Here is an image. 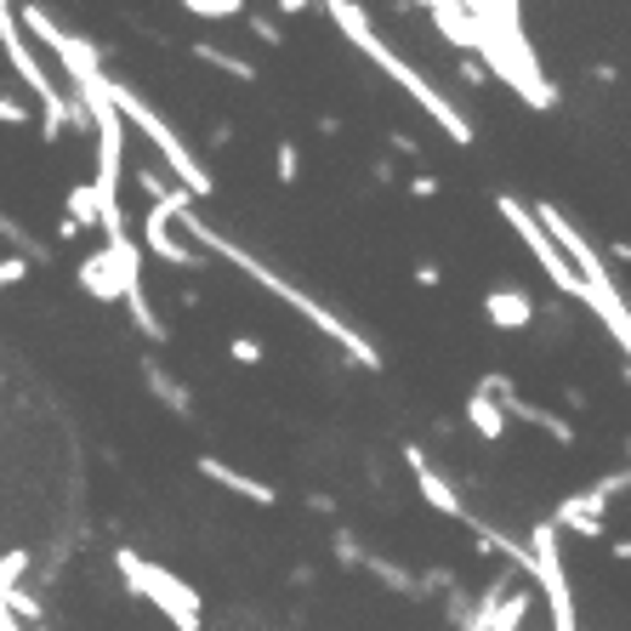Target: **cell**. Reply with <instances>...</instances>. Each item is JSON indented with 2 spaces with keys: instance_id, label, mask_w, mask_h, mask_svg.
<instances>
[{
  "instance_id": "8fae6325",
  "label": "cell",
  "mask_w": 631,
  "mask_h": 631,
  "mask_svg": "<svg viewBox=\"0 0 631 631\" xmlns=\"http://www.w3.org/2000/svg\"><path fill=\"white\" fill-rule=\"evenodd\" d=\"M557 535H580V541H604L609 535V501L597 489H575V495H563V501L552 507L546 518Z\"/></svg>"
},
{
  "instance_id": "7c38bea8",
  "label": "cell",
  "mask_w": 631,
  "mask_h": 631,
  "mask_svg": "<svg viewBox=\"0 0 631 631\" xmlns=\"http://www.w3.org/2000/svg\"><path fill=\"white\" fill-rule=\"evenodd\" d=\"M193 473L206 484H217V489H228V495H240V501H251V507H268V512L279 507V489L268 478H251V473L234 467V461H222V455H199Z\"/></svg>"
},
{
  "instance_id": "9c48e42d",
  "label": "cell",
  "mask_w": 631,
  "mask_h": 631,
  "mask_svg": "<svg viewBox=\"0 0 631 631\" xmlns=\"http://www.w3.org/2000/svg\"><path fill=\"white\" fill-rule=\"evenodd\" d=\"M495 211H501V222L512 228V234L529 245V256H535V268L552 279V290L563 296V302H569V296H575V302H591V290L569 274V262H563L557 251H552V240L541 234V222L535 217H529V199H518V193H495Z\"/></svg>"
},
{
  "instance_id": "1f68e13d",
  "label": "cell",
  "mask_w": 631,
  "mask_h": 631,
  "mask_svg": "<svg viewBox=\"0 0 631 631\" xmlns=\"http://www.w3.org/2000/svg\"><path fill=\"white\" fill-rule=\"evenodd\" d=\"M421 290H439L444 285V268H439V262H416V274H410Z\"/></svg>"
},
{
  "instance_id": "d590c367",
  "label": "cell",
  "mask_w": 631,
  "mask_h": 631,
  "mask_svg": "<svg viewBox=\"0 0 631 631\" xmlns=\"http://www.w3.org/2000/svg\"><path fill=\"white\" fill-rule=\"evenodd\" d=\"M0 387H7V381H0Z\"/></svg>"
},
{
  "instance_id": "52a82bcc",
  "label": "cell",
  "mask_w": 631,
  "mask_h": 631,
  "mask_svg": "<svg viewBox=\"0 0 631 631\" xmlns=\"http://www.w3.org/2000/svg\"><path fill=\"white\" fill-rule=\"evenodd\" d=\"M114 575L131 597L154 604V615H165L177 631H206V597H199L177 569H165V563L131 552V546H114Z\"/></svg>"
},
{
  "instance_id": "d6a6232c",
  "label": "cell",
  "mask_w": 631,
  "mask_h": 631,
  "mask_svg": "<svg viewBox=\"0 0 631 631\" xmlns=\"http://www.w3.org/2000/svg\"><path fill=\"white\" fill-rule=\"evenodd\" d=\"M387 143H392L398 154H410V159H421V143H416V137H405V131H387Z\"/></svg>"
},
{
  "instance_id": "836d02e7",
  "label": "cell",
  "mask_w": 631,
  "mask_h": 631,
  "mask_svg": "<svg viewBox=\"0 0 631 631\" xmlns=\"http://www.w3.org/2000/svg\"><path fill=\"white\" fill-rule=\"evenodd\" d=\"M308 507H313V512H324V518H336V495H324V489H313V495H308Z\"/></svg>"
},
{
  "instance_id": "ac0fdd59",
  "label": "cell",
  "mask_w": 631,
  "mask_h": 631,
  "mask_svg": "<svg viewBox=\"0 0 631 631\" xmlns=\"http://www.w3.org/2000/svg\"><path fill=\"white\" fill-rule=\"evenodd\" d=\"M193 63H211L217 75H228V80H245V86H256V80H262V69H256L251 57L228 52V46H217V41H193Z\"/></svg>"
},
{
  "instance_id": "484cf974",
  "label": "cell",
  "mask_w": 631,
  "mask_h": 631,
  "mask_svg": "<svg viewBox=\"0 0 631 631\" xmlns=\"http://www.w3.org/2000/svg\"><path fill=\"white\" fill-rule=\"evenodd\" d=\"M274 177H279L285 188L302 177V154H296V143H279V148H274Z\"/></svg>"
},
{
  "instance_id": "e575fe53",
  "label": "cell",
  "mask_w": 631,
  "mask_h": 631,
  "mask_svg": "<svg viewBox=\"0 0 631 631\" xmlns=\"http://www.w3.org/2000/svg\"><path fill=\"white\" fill-rule=\"evenodd\" d=\"M370 177H376V182H392V177H398V165H392V159H376V165H370Z\"/></svg>"
},
{
  "instance_id": "d4e9b609",
  "label": "cell",
  "mask_w": 631,
  "mask_h": 631,
  "mask_svg": "<svg viewBox=\"0 0 631 631\" xmlns=\"http://www.w3.org/2000/svg\"><path fill=\"white\" fill-rule=\"evenodd\" d=\"M245 29H251L262 46H285V29H279V18H268V12H245Z\"/></svg>"
},
{
  "instance_id": "4fadbf2b",
  "label": "cell",
  "mask_w": 631,
  "mask_h": 631,
  "mask_svg": "<svg viewBox=\"0 0 631 631\" xmlns=\"http://www.w3.org/2000/svg\"><path fill=\"white\" fill-rule=\"evenodd\" d=\"M137 251H148L154 262H165V268H206V256L177 240V222H171V211H165V206H148L143 245H137Z\"/></svg>"
},
{
  "instance_id": "cb8c5ba5",
  "label": "cell",
  "mask_w": 631,
  "mask_h": 631,
  "mask_svg": "<svg viewBox=\"0 0 631 631\" xmlns=\"http://www.w3.org/2000/svg\"><path fill=\"white\" fill-rule=\"evenodd\" d=\"M330 552H336V563H342V569H358V563H364V552H370V546H364V541L353 535V529L342 523L336 535H330Z\"/></svg>"
},
{
  "instance_id": "8992f818",
  "label": "cell",
  "mask_w": 631,
  "mask_h": 631,
  "mask_svg": "<svg viewBox=\"0 0 631 631\" xmlns=\"http://www.w3.org/2000/svg\"><path fill=\"white\" fill-rule=\"evenodd\" d=\"M0 52H7V63L18 69V80L35 91V103H41V137H46V143H57L63 131H91L86 109L75 103V97H63V86L52 80V69L41 63V52L29 46V35L18 29V18H12L7 0H0Z\"/></svg>"
},
{
  "instance_id": "e0dca14e",
  "label": "cell",
  "mask_w": 631,
  "mask_h": 631,
  "mask_svg": "<svg viewBox=\"0 0 631 631\" xmlns=\"http://www.w3.org/2000/svg\"><path fill=\"white\" fill-rule=\"evenodd\" d=\"M75 285L91 296V302H120V279H114V262H109V251H91V256H80Z\"/></svg>"
},
{
  "instance_id": "5b68a950",
  "label": "cell",
  "mask_w": 631,
  "mask_h": 631,
  "mask_svg": "<svg viewBox=\"0 0 631 631\" xmlns=\"http://www.w3.org/2000/svg\"><path fill=\"white\" fill-rule=\"evenodd\" d=\"M103 91H109V103H114V114L125 120V125H137L143 131V137L159 148V159H165V177H177V188L193 199H211L217 193V177H211V165L206 159H199L182 137H177V131H171V120H165L154 103H148V97L137 91V86H125V80H114V75H103Z\"/></svg>"
},
{
  "instance_id": "7402d4cb",
  "label": "cell",
  "mask_w": 631,
  "mask_h": 631,
  "mask_svg": "<svg viewBox=\"0 0 631 631\" xmlns=\"http://www.w3.org/2000/svg\"><path fill=\"white\" fill-rule=\"evenodd\" d=\"M63 222H69L75 234L97 228V199H91V182H75L69 193H63Z\"/></svg>"
},
{
  "instance_id": "2e32d148",
  "label": "cell",
  "mask_w": 631,
  "mask_h": 631,
  "mask_svg": "<svg viewBox=\"0 0 631 631\" xmlns=\"http://www.w3.org/2000/svg\"><path fill=\"white\" fill-rule=\"evenodd\" d=\"M0 240L12 245V256L23 262V268H57V251H52L29 222H18V217H7V211H0Z\"/></svg>"
},
{
  "instance_id": "d6986e66",
  "label": "cell",
  "mask_w": 631,
  "mask_h": 631,
  "mask_svg": "<svg viewBox=\"0 0 631 631\" xmlns=\"http://www.w3.org/2000/svg\"><path fill=\"white\" fill-rule=\"evenodd\" d=\"M461 416H467V427H473L484 444H501V439H507V416H501V405H495L489 392L473 387V392H467V410H461Z\"/></svg>"
},
{
  "instance_id": "83f0119b",
  "label": "cell",
  "mask_w": 631,
  "mask_h": 631,
  "mask_svg": "<svg viewBox=\"0 0 631 631\" xmlns=\"http://www.w3.org/2000/svg\"><path fill=\"white\" fill-rule=\"evenodd\" d=\"M228 358H234V364H262V342L256 336H234V342H228Z\"/></svg>"
},
{
  "instance_id": "9a60e30c",
  "label": "cell",
  "mask_w": 631,
  "mask_h": 631,
  "mask_svg": "<svg viewBox=\"0 0 631 631\" xmlns=\"http://www.w3.org/2000/svg\"><path fill=\"white\" fill-rule=\"evenodd\" d=\"M143 381H148V392H154V405H165V410H171L177 421H193L199 416V398H193V387L182 381V376H171V370H165V364L148 353L143 358Z\"/></svg>"
},
{
  "instance_id": "f546056e",
  "label": "cell",
  "mask_w": 631,
  "mask_h": 631,
  "mask_svg": "<svg viewBox=\"0 0 631 631\" xmlns=\"http://www.w3.org/2000/svg\"><path fill=\"white\" fill-rule=\"evenodd\" d=\"M626 478H631V473H626V467H615V473H604V478H597L591 489L604 495V501H615V495H626Z\"/></svg>"
},
{
  "instance_id": "ffe728a7",
  "label": "cell",
  "mask_w": 631,
  "mask_h": 631,
  "mask_svg": "<svg viewBox=\"0 0 631 631\" xmlns=\"http://www.w3.org/2000/svg\"><path fill=\"white\" fill-rule=\"evenodd\" d=\"M529 609H535V591H529V586H512L501 604H495V615L484 620V631H523V626H529Z\"/></svg>"
},
{
  "instance_id": "277c9868",
  "label": "cell",
  "mask_w": 631,
  "mask_h": 631,
  "mask_svg": "<svg viewBox=\"0 0 631 631\" xmlns=\"http://www.w3.org/2000/svg\"><path fill=\"white\" fill-rule=\"evenodd\" d=\"M529 217L541 222V234L552 240V251H557L563 262H569V274H575V279L591 290V302H586V308L609 324L615 347L626 353V347H631V319H626V296H620V285L609 279V262H604V251H597V245L580 234V222H575L569 211H563L557 199H529Z\"/></svg>"
},
{
  "instance_id": "6da1fadb",
  "label": "cell",
  "mask_w": 631,
  "mask_h": 631,
  "mask_svg": "<svg viewBox=\"0 0 631 631\" xmlns=\"http://www.w3.org/2000/svg\"><path fill=\"white\" fill-rule=\"evenodd\" d=\"M137 188H143V193L154 199V206H165V211H171V222H177L182 234H188V240L199 245V256L211 251V256H222V262H228V268H240L245 279H256L262 290H274L279 302H285V308H296V313H302V319H308V324L319 330L324 342H336V347H342V353H347V358L358 364V370H381V364H387V358H381V347H376L370 336H364V330H358V324H353L347 313H336V308H324L319 296H308V290L296 285V279L274 274L268 262H262V256H251V251H245L240 240H228L222 228H211L206 217L193 211V199H188V193H182V188H177L171 177H165L159 165H137Z\"/></svg>"
},
{
  "instance_id": "4dcf8cb0",
  "label": "cell",
  "mask_w": 631,
  "mask_h": 631,
  "mask_svg": "<svg viewBox=\"0 0 631 631\" xmlns=\"http://www.w3.org/2000/svg\"><path fill=\"white\" fill-rule=\"evenodd\" d=\"M23 279H29L23 262H18V256H0V290H12V285H23Z\"/></svg>"
},
{
  "instance_id": "4316f807",
  "label": "cell",
  "mask_w": 631,
  "mask_h": 631,
  "mask_svg": "<svg viewBox=\"0 0 631 631\" xmlns=\"http://www.w3.org/2000/svg\"><path fill=\"white\" fill-rule=\"evenodd\" d=\"M29 114H35V109H29L23 97H12V91H0V125H29Z\"/></svg>"
},
{
  "instance_id": "44dd1931",
  "label": "cell",
  "mask_w": 631,
  "mask_h": 631,
  "mask_svg": "<svg viewBox=\"0 0 631 631\" xmlns=\"http://www.w3.org/2000/svg\"><path fill=\"white\" fill-rule=\"evenodd\" d=\"M427 18H433V29H439L450 46H461V52L473 46V29H467V12H461V7H450V0H433V7H427Z\"/></svg>"
},
{
  "instance_id": "603a6c76",
  "label": "cell",
  "mask_w": 631,
  "mask_h": 631,
  "mask_svg": "<svg viewBox=\"0 0 631 631\" xmlns=\"http://www.w3.org/2000/svg\"><path fill=\"white\" fill-rule=\"evenodd\" d=\"M182 12L199 23H228V18H245V0H182Z\"/></svg>"
},
{
  "instance_id": "30bf717a",
  "label": "cell",
  "mask_w": 631,
  "mask_h": 631,
  "mask_svg": "<svg viewBox=\"0 0 631 631\" xmlns=\"http://www.w3.org/2000/svg\"><path fill=\"white\" fill-rule=\"evenodd\" d=\"M398 455H405V467H410V478H416V495H421V501L427 507H433L439 518H455V523H467L473 512H467V501H461V495H455V484L433 467V461H427V450L410 439L405 450H398Z\"/></svg>"
},
{
  "instance_id": "ba28073f",
  "label": "cell",
  "mask_w": 631,
  "mask_h": 631,
  "mask_svg": "<svg viewBox=\"0 0 631 631\" xmlns=\"http://www.w3.org/2000/svg\"><path fill=\"white\" fill-rule=\"evenodd\" d=\"M523 575L535 580V591L546 597L552 631H580L575 586H569V563H563V535H557L546 518H541V523H529V541H523Z\"/></svg>"
},
{
  "instance_id": "f1b7e54d",
  "label": "cell",
  "mask_w": 631,
  "mask_h": 631,
  "mask_svg": "<svg viewBox=\"0 0 631 631\" xmlns=\"http://www.w3.org/2000/svg\"><path fill=\"white\" fill-rule=\"evenodd\" d=\"M439 193H444V182H439L433 171H416V177H410V199H439Z\"/></svg>"
},
{
  "instance_id": "3957f363",
  "label": "cell",
  "mask_w": 631,
  "mask_h": 631,
  "mask_svg": "<svg viewBox=\"0 0 631 631\" xmlns=\"http://www.w3.org/2000/svg\"><path fill=\"white\" fill-rule=\"evenodd\" d=\"M330 23H336L342 29V35L364 52V57H370L376 63V69L398 86V91H410V103L416 109H427V120H433L439 131H444V137L455 143V148H473V137H478V125L467 120V114H461L455 103H450V97L433 86V80H427L421 69H416V63L405 57V52H392V41L387 35H376V23H370V12H364V7H353V0H330V7H319Z\"/></svg>"
},
{
  "instance_id": "7a4b0ae2",
  "label": "cell",
  "mask_w": 631,
  "mask_h": 631,
  "mask_svg": "<svg viewBox=\"0 0 631 631\" xmlns=\"http://www.w3.org/2000/svg\"><path fill=\"white\" fill-rule=\"evenodd\" d=\"M461 12H467V29H473L467 57H478L484 75H495L501 86H512L518 103H529L535 114H552V109H557V86H552V75H546L535 41H529L523 12L512 7V0H467Z\"/></svg>"
},
{
  "instance_id": "5bb4252c",
  "label": "cell",
  "mask_w": 631,
  "mask_h": 631,
  "mask_svg": "<svg viewBox=\"0 0 631 631\" xmlns=\"http://www.w3.org/2000/svg\"><path fill=\"white\" fill-rule=\"evenodd\" d=\"M484 319H489V330H501V336H518V330L535 324V296L523 285H495V290H484Z\"/></svg>"
}]
</instances>
